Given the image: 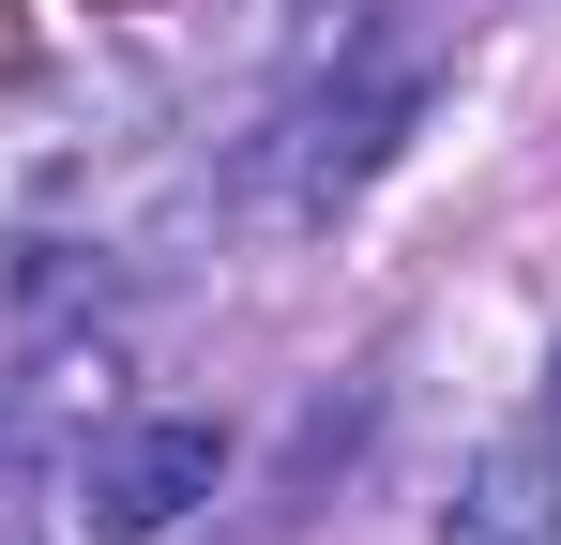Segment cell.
<instances>
[{"instance_id":"3957f363","label":"cell","mask_w":561,"mask_h":545,"mask_svg":"<svg viewBox=\"0 0 561 545\" xmlns=\"http://www.w3.org/2000/svg\"><path fill=\"white\" fill-rule=\"evenodd\" d=\"M440 545H561V440H485L440 500Z\"/></svg>"},{"instance_id":"7a4b0ae2","label":"cell","mask_w":561,"mask_h":545,"mask_svg":"<svg viewBox=\"0 0 561 545\" xmlns=\"http://www.w3.org/2000/svg\"><path fill=\"white\" fill-rule=\"evenodd\" d=\"M410 106H425V61H365V77H334L304 121H288V212H334V197L410 137Z\"/></svg>"},{"instance_id":"6da1fadb","label":"cell","mask_w":561,"mask_h":545,"mask_svg":"<svg viewBox=\"0 0 561 545\" xmlns=\"http://www.w3.org/2000/svg\"><path fill=\"white\" fill-rule=\"evenodd\" d=\"M213 485H228V440L213 425H183V409L168 425H122V440L77 454V531L92 545H152V531H183Z\"/></svg>"}]
</instances>
